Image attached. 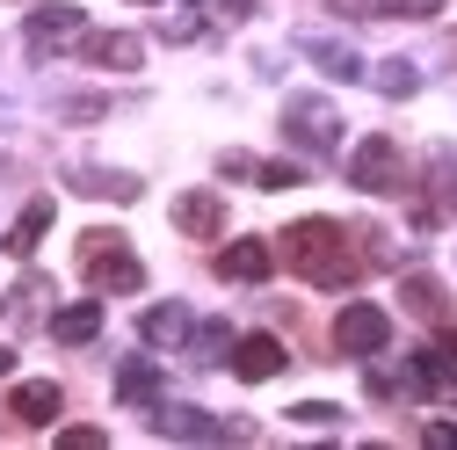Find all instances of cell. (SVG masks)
<instances>
[{"label":"cell","mask_w":457,"mask_h":450,"mask_svg":"<svg viewBox=\"0 0 457 450\" xmlns=\"http://www.w3.org/2000/svg\"><path fill=\"white\" fill-rule=\"evenodd\" d=\"M276 254L291 262L305 284H320V291H349L356 276H363V254L349 247V233H341L334 218H298L291 233L276 240Z\"/></svg>","instance_id":"obj_1"},{"label":"cell","mask_w":457,"mask_h":450,"mask_svg":"<svg viewBox=\"0 0 457 450\" xmlns=\"http://www.w3.org/2000/svg\"><path fill=\"white\" fill-rule=\"evenodd\" d=\"M80 269H87V284L95 291H109V298H124V291H138L145 284V262L131 254V240L124 233H80Z\"/></svg>","instance_id":"obj_2"},{"label":"cell","mask_w":457,"mask_h":450,"mask_svg":"<svg viewBox=\"0 0 457 450\" xmlns=\"http://www.w3.org/2000/svg\"><path fill=\"white\" fill-rule=\"evenodd\" d=\"M283 138L305 146V153H327V146L341 138L334 102H320V95H291V102H283Z\"/></svg>","instance_id":"obj_3"},{"label":"cell","mask_w":457,"mask_h":450,"mask_svg":"<svg viewBox=\"0 0 457 450\" xmlns=\"http://www.w3.org/2000/svg\"><path fill=\"white\" fill-rule=\"evenodd\" d=\"M80 37H87V15L66 8V0H51V8H29V22H22V44L37 51V59H51V51H73Z\"/></svg>","instance_id":"obj_4"},{"label":"cell","mask_w":457,"mask_h":450,"mask_svg":"<svg viewBox=\"0 0 457 450\" xmlns=\"http://www.w3.org/2000/svg\"><path fill=\"white\" fill-rule=\"evenodd\" d=\"M385 334H392V320H385L378 305H341V320H334V349H341V356H378Z\"/></svg>","instance_id":"obj_5"},{"label":"cell","mask_w":457,"mask_h":450,"mask_svg":"<svg viewBox=\"0 0 457 450\" xmlns=\"http://www.w3.org/2000/svg\"><path fill=\"white\" fill-rule=\"evenodd\" d=\"M87 66H109V73H138L145 66V44L131 37V29H95V37H80L73 44Z\"/></svg>","instance_id":"obj_6"},{"label":"cell","mask_w":457,"mask_h":450,"mask_svg":"<svg viewBox=\"0 0 457 450\" xmlns=\"http://www.w3.org/2000/svg\"><path fill=\"white\" fill-rule=\"evenodd\" d=\"M349 182H356L363 196L399 189V146H392V138H363V146H356V160H349Z\"/></svg>","instance_id":"obj_7"},{"label":"cell","mask_w":457,"mask_h":450,"mask_svg":"<svg viewBox=\"0 0 457 450\" xmlns=\"http://www.w3.org/2000/svg\"><path fill=\"white\" fill-rule=\"evenodd\" d=\"M66 189H80V196H109V204H131L145 182H138V175H124V167H87V160H66Z\"/></svg>","instance_id":"obj_8"},{"label":"cell","mask_w":457,"mask_h":450,"mask_svg":"<svg viewBox=\"0 0 457 450\" xmlns=\"http://www.w3.org/2000/svg\"><path fill=\"white\" fill-rule=\"evenodd\" d=\"M145 414H153V429H160V436H182V443H211V436H225V421H211L204 407H175V400H153Z\"/></svg>","instance_id":"obj_9"},{"label":"cell","mask_w":457,"mask_h":450,"mask_svg":"<svg viewBox=\"0 0 457 450\" xmlns=\"http://www.w3.org/2000/svg\"><path fill=\"white\" fill-rule=\"evenodd\" d=\"M189 327H196V320H189V305H182V298H160V305L138 320L145 349H182V342H189Z\"/></svg>","instance_id":"obj_10"},{"label":"cell","mask_w":457,"mask_h":450,"mask_svg":"<svg viewBox=\"0 0 457 450\" xmlns=\"http://www.w3.org/2000/svg\"><path fill=\"white\" fill-rule=\"evenodd\" d=\"M175 225H182L189 240H218V225H225V196H211V189L175 196Z\"/></svg>","instance_id":"obj_11"},{"label":"cell","mask_w":457,"mask_h":450,"mask_svg":"<svg viewBox=\"0 0 457 450\" xmlns=\"http://www.w3.org/2000/svg\"><path fill=\"white\" fill-rule=\"evenodd\" d=\"M233 371H240L247 385L276 378V371H283V342H276V334H240V342H233Z\"/></svg>","instance_id":"obj_12"},{"label":"cell","mask_w":457,"mask_h":450,"mask_svg":"<svg viewBox=\"0 0 457 450\" xmlns=\"http://www.w3.org/2000/svg\"><path fill=\"white\" fill-rule=\"evenodd\" d=\"M15 421H29V429H51V421H59V407H66V392L59 385H51V378H29V385H15Z\"/></svg>","instance_id":"obj_13"},{"label":"cell","mask_w":457,"mask_h":450,"mask_svg":"<svg viewBox=\"0 0 457 450\" xmlns=\"http://www.w3.org/2000/svg\"><path fill=\"white\" fill-rule=\"evenodd\" d=\"M407 385L414 392H428V400H450V385H457V356L436 342V349H421L414 363H407Z\"/></svg>","instance_id":"obj_14"},{"label":"cell","mask_w":457,"mask_h":450,"mask_svg":"<svg viewBox=\"0 0 457 450\" xmlns=\"http://www.w3.org/2000/svg\"><path fill=\"white\" fill-rule=\"evenodd\" d=\"M51 218H59V211H51V196H29V204H22V218L8 225V233H0V247H8L15 262H22V254H37V240L51 233Z\"/></svg>","instance_id":"obj_15"},{"label":"cell","mask_w":457,"mask_h":450,"mask_svg":"<svg viewBox=\"0 0 457 450\" xmlns=\"http://www.w3.org/2000/svg\"><path fill=\"white\" fill-rule=\"evenodd\" d=\"M117 400L124 407H153L160 400V363L153 356H124L117 363Z\"/></svg>","instance_id":"obj_16"},{"label":"cell","mask_w":457,"mask_h":450,"mask_svg":"<svg viewBox=\"0 0 457 450\" xmlns=\"http://www.w3.org/2000/svg\"><path fill=\"white\" fill-rule=\"evenodd\" d=\"M218 276H225V284H262V276H269V240H233L218 254Z\"/></svg>","instance_id":"obj_17"},{"label":"cell","mask_w":457,"mask_h":450,"mask_svg":"<svg viewBox=\"0 0 457 450\" xmlns=\"http://www.w3.org/2000/svg\"><path fill=\"white\" fill-rule=\"evenodd\" d=\"M51 334H59L66 349H80V342H95V334H102V298H80V305H59V312H51Z\"/></svg>","instance_id":"obj_18"},{"label":"cell","mask_w":457,"mask_h":450,"mask_svg":"<svg viewBox=\"0 0 457 450\" xmlns=\"http://www.w3.org/2000/svg\"><path fill=\"white\" fill-rule=\"evenodd\" d=\"M305 59L327 73V80H363V59L349 44H334V37H305Z\"/></svg>","instance_id":"obj_19"},{"label":"cell","mask_w":457,"mask_h":450,"mask_svg":"<svg viewBox=\"0 0 457 450\" xmlns=\"http://www.w3.org/2000/svg\"><path fill=\"white\" fill-rule=\"evenodd\" d=\"M189 349H196V363H211V356H233V327H225V320L189 327Z\"/></svg>","instance_id":"obj_20"},{"label":"cell","mask_w":457,"mask_h":450,"mask_svg":"<svg viewBox=\"0 0 457 450\" xmlns=\"http://www.w3.org/2000/svg\"><path fill=\"white\" fill-rule=\"evenodd\" d=\"M370 80H378V95H414V88H421V66L385 59V66H370Z\"/></svg>","instance_id":"obj_21"},{"label":"cell","mask_w":457,"mask_h":450,"mask_svg":"<svg viewBox=\"0 0 457 450\" xmlns=\"http://www.w3.org/2000/svg\"><path fill=\"white\" fill-rule=\"evenodd\" d=\"M399 298H407L414 312H443V284H436V276H407V284H399Z\"/></svg>","instance_id":"obj_22"},{"label":"cell","mask_w":457,"mask_h":450,"mask_svg":"<svg viewBox=\"0 0 457 450\" xmlns=\"http://www.w3.org/2000/svg\"><path fill=\"white\" fill-rule=\"evenodd\" d=\"M370 15H407V22H428V15H443V0H370Z\"/></svg>","instance_id":"obj_23"},{"label":"cell","mask_w":457,"mask_h":450,"mask_svg":"<svg viewBox=\"0 0 457 450\" xmlns=\"http://www.w3.org/2000/svg\"><path fill=\"white\" fill-rule=\"evenodd\" d=\"M254 182H262V189H298L305 167H298V160H269V167H254Z\"/></svg>","instance_id":"obj_24"},{"label":"cell","mask_w":457,"mask_h":450,"mask_svg":"<svg viewBox=\"0 0 457 450\" xmlns=\"http://www.w3.org/2000/svg\"><path fill=\"white\" fill-rule=\"evenodd\" d=\"M291 421H298V429H334V421H341V407H327V400H298V407H291Z\"/></svg>","instance_id":"obj_25"},{"label":"cell","mask_w":457,"mask_h":450,"mask_svg":"<svg viewBox=\"0 0 457 450\" xmlns=\"http://www.w3.org/2000/svg\"><path fill=\"white\" fill-rule=\"evenodd\" d=\"M102 109H109L102 95H73V102H66V124H95V117H102Z\"/></svg>","instance_id":"obj_26"},{"label":"cell","mask_w":457,"mask_h":450,"mask_svg":"<svg viewBox=\"0 0 457 450\" xmlns=\"http://www.w3.org/2000/svg\"><path fill=\"white\" fill-rule=\"evenodd\" d=\"M59 443H66V450H102V429H87V421H80V429H66Z\"/></svg>","instance_id":"obj_27"},{"label":"cell","mask_w":457,"mask_h":450,"mask_svg":"<svg viewBox=\"0 0 457 450\" xmlns=\"http://www.w3.org/2000/svg\"><path fill=\"white\" fill-rule=\"evenodd\" d=\"M254 15V0H218V22H247Z\"/></svg>","instance_id":"obj_28"},{"label":"cell","mask_w":457,"mask_h":450,"mask_svg":"<svg viewBox=\"0 0 457 450\" xmlns=\"http://www.w3.org/2000/svg\"><path fill=\"white\" fill-rule=\"evenodd\" d=\"M428 443H443V450H450V443H457V421H428Z\"/></svg>","instance_id":"obj_29"},{"label":"cell","mask_w":457,"mask_h":450,"mask_svg":"<svg viewBox=\"0 0 457 450\" xmlns=\"http://www.w3.org/2000/svg\"><path fill=\"white\" fill-rule=\"evenodd\" d=\"M8 371H15V349H0V378H8Z\"/></svg>","instance_id":"obj_30"},{"label":"cell","mask_w":457,"mask_h":450,"mask_svg":"<svg viewBox=\"0 0 457 450\" xmlns=\"http://www.w3.org/2000/svg\"><path fill=\"white\" fill-rule=\"evenodd\" d=\"M443 349H450V356H457V327H443Z\"/></svg>","instance_id":"obj_31"},{"label":"cell","mask_w":457,"mask_h":450,"mask_svg":"<svg viewBox=\"0 0 457 450\" xmlns=\"http://www.w3.org/2000/svg\"><path fill=\"white\" fill-rule=\"evenodd\" d=\"M131 8H153V0H131Z\"/></svg>","instance_id":"obj_32"}]
</instances>
